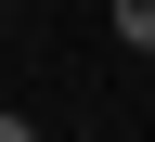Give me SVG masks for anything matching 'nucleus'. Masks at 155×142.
<instances>
[{
	"label": "nucleus",
	"instance_id": "7ed1b4c3",
	"mask_svg": "<svg viewBox=\"0 0 155 142\" xmlns=\"http://www.w3.org/2000/svg\"><path fill=\"white\" fill-rule=\"evenodd\" d=\"M0 26H13V0H0Z\"/></svg>",
	"mask_w": 155,
	"mask_h": 142
},
{
	"label": "nucleus",
	"instance_id": "f257e3e1",
	"mask_svg": "<svg viewBox=\"0 0 155 142\" xmlns=\"http://www.w3.org/2000/svg\"><path fill=\"white\" fill-rule=\"evenodd\" d=\"M116 39H129V52H155V0H116Z\"/></svg>",
	"mask_w": 155,
	"mask_h": 142
},
{
	"label": "nucleus",
	"instance_id": "f03ea898",
	"mask_svg": "<svg viewBox=\"0 0 155 142\" xmlns=\"http://www.w3.org/2000/svg\"><path fill=\"white\" fill-rule=\"evenodd\" d=\"M0 142H39V129H26V116H0Z\"/></svg>",
	"mask_w": 155,
	"mask_h": 142
}]
</instances>
